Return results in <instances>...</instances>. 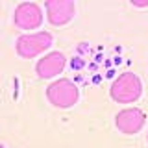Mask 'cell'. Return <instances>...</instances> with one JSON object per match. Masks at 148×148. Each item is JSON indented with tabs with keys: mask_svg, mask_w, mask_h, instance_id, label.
I'll list each match as a JSON object with an SVG mask.
<instances>
[{
	"mask_svg": "<svg viewBox=\"0 0 148 148\" xmlns=\"http://www.w3.org/2000/svg\"><path fill=\"white\" fill-rule=\"evenodd\" d=\"M141 95L143 82L133 72H122L109 87V96L117 104H133L141 98Z\"/></svg>",
	"mask_w": 148,
	"mask_h": 148,
	"instance_id": "1",
	"label": "cell"
},
{
	"mask_svg": "<svg viewBox=\"0 0 148 148\" xmlns=\"http://www.w3.org/2000/svg\"><path fill=\"white\" fill-rule=\"evenodd\" d=\"M46 98L58 109H69L80 100V89L69 78H59L46 87Z\"/></svg>",
	"mask_w": 148,
	"mask_h": 148,
	"instance_id": "2",
	"label": "cell"
},
{
	"mask_svg": "<svg viewBox=\"0 0 148 148\" xmlns=\"http://www.w3.org/2000/svg\"><path fill=\"white\" fill-rule=\"evenodd\" d=\"M54 37L50 32H35L24 34L15 41V50L22 59H34L52 46Z\"/></svg>",
	"mask_w": 148,
	"mask_h": 148,
	"instance_id": "3",
	"label": "cell"
},
{
	"mask_svg": "<svg viewBox=\"0 0 148 148\" xmlns=\"http://www.w3.org/2000/svg\"><path fill=\"white\" fill-rule=\"evenodd\" d=\"M13 22L21 30H37L43 24V8L37 2H21L15 8L13 13Z\"/></svg>",
	"mask_w": 148,
	"mask_h": 148,
	"instance_id": "4",
	"label": "cell"
},
{
	"mask_svg": "<svg viewBox=\"0 0 148 148\" xmlns=\"http://www.w3.org/2000/svg\"><path fill=\"white\" fill-rule=\"evenodd\" d=\"M146 124V113L139 108H126L115 115V126L124 135H135Z\"/></svg>",
	"mask_w": 148,
	"mask_h": 148,
	"instance_id": "5",
	"label": "cell"
},
{
	"mask_svg": "<svg viewBox=\"0 0 148 148\" xmlns=\"http://www.w3.org/2000/svg\"><path fill=\"white\" fill-rule=\"evenodd\" d=\"M46 18L52 26H65L76 15V4L72 0H46Z\"/></svg>",
	"mask_w": 148,
	"mask_h": 148,
	"instance_id": "6",
	"label": "cell"
},
{
	"mask_svg": "<svg viewBox=\"0 0 148 148\" xmlns=\"http://www.w3.org/2000/svg\"><path fill=\"white\" fill-rule=\"evenodd\" d=\"M65 65H67V58L63 52H50L35 63V72L41 80H50L63 72Z\"/></svg>",
	"mask_w": 148,
	"mask_h": 148,
	"instance_id": "7",
	"label": "cell"
},
{
	"mask_svg": "<svg viewBox=\"0 0 148 148\" xmlns=\"http://www.w3.org/2000/svg\"><path fill=\"white\" fill-rule=\"evenodd\" d=\"M71 67L74 69V71H80V69L85 67V61H83L82 58H72V61H71Z\"/></svg>",
	"mask_w": 148,
	"mask_h": 148,
	"instance_id": "8",
	"label": "cell"
},
{
	"mask_svg": "<svg viewBox=\"0 0 148 148\" xmlns=\"http://www.w3.org/2000/svg\"><path fill=\"white\" fill-rule=\"evenodd\" d=\"M132 6H135V8H148V0H132Z\"/></svg>",
	"mask_w": 148,
	"mask_h": 148,
	"instance_id": "9",
	"label": "cell"
},
{
	"mask_svg": "<svg viewBox=\"0 0 148 148\" xmlns=\"http://www.w3.org/2000/svg\"><path fill=\"white\" fill-rule=\"evenodd\" d=\"M0 148H4V145H0Z\"/></svg>",
	"mask_w": 148,
	"mask_h": 148,
	"instance_id": "10",
	"label": "cell"
},
{
	"mask_svg": "<svg viewBox=\"0 0 148 148\" xmlns=\"http://www.w3.org/2000/svg\"><path fill=\"white\" fill-rule=\"evenodd\" d=\"M146 141H148V133H146Z\"/></svg>",
	"mask_w": 148,
	"mask_h": 148,
	"instance_id": "11",
	"label": "cell"
}]
</instances>
